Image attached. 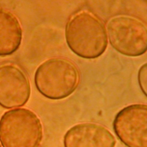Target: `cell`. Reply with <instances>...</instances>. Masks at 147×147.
<instances>
[{
	"label": "cell",
	"mask_w": 147,
	"mask_h": 147,
	"mask_svg": "<svg viewBox=\"0 0 147 147\" xmlns=\"http://www.w3.org/2000/svg\"><path fill=\"white\" fill-rule=\"evenodd\" d=\"M138 82L141 91L147 97V63L142 65L138 70Z\"/></svg>",
	"instance_id": "cell-9"
},
{
	"label": "cell",
	"mask_w": 147,
	"mask_h": 147,
	"mask_svg": "<svg viewBox=\"0 0 147 147\" xmlns=\"http://www.w3.org/2000/svg\"><path fill=\"white\" fill-rule=\"evenodd\" d=\"M30 95L28 78L17 67L6 64L0 67V106L11 109L25 105Z\"/></svg>",
	"instance_id": "cell-6"
},
{
	"label": "cell",
	"mask_w": 147,
	"mask_h": 147,
	"mask_svg": "<svg viewBox=\"0 0 147 147\" xmlns=\"http://www.w3.org/2000/svg\"><path fill=\"white\" fill-rule=\"evenodd\" d=\"M64 147H115L116 140L103 125L81 123L71 127L63 138Z\"/></svg>",
	"instance_id": "cell-7"
},
{
	"label": "cell",
	"mask_w": 147,
	"mask_h": 147,
	"mask_svg": "<svg viewBox=\"0 0 147 147\" xmlns=\"http://www.w3.org/2000/svg\"><path fill=\"white\" fill-rule=\"evenodd\" d=\"M0 147H1V145H0Z\"/></svg>",
	"instance_id": "cell-10"
},
{
	"label": "cell",
	"mask_w": 147,
	"mask_h": 147,
	"mask_svg": "<svg viewBox=\"0 0 147 147\" xmlns=\"http://www.w3.org/2000/svg\"><path fill=\"white\" fill-rule=\"evenodd\" d=\"M80 82L79 71L70 60L55 57L41 63L34 74L38 91L45 98L59 100L71 95Z\"/></svg>",
	"instance_id": "cell-2"
},
{
	"label": "cell",
	"mask_w": 147,
	"mask_h": 147,
	"mask_svg": "<svg viewBox=\"0 0 147 147\" xmlns=\"http://www.w3.org/2000/svg\"><path fill=\"white\" fill-rule=\"evenodd\" d=\"M113 127L127 147H147V105L133 104L123 108L116 114Z\"/></svg>",
	"instance_id": "cell-5"
},
{
	"label": "cell",
	"mask_w": 147,
	"mask_h": 147,
	"mask_svg": "<svg viewBox=\"0 0 147 147\" xmlns=\"http://www.w3.org/2000/svg\"><path fill=\"white\" fill-rule=\"evenodd\" d=\"M113 48L127 56L137 57L147 51V27L137 18L118 16L111 18L107 26Z\"/></svg>",
	"instance_id": "cell-4"
},
{
	"label": "cell",
	"mask_w": 147,
	"mask_h": 147,
	"mask_svg": "<svg viewBox=\"0 0 147 147\" xmlns=\"http://www.w3.org/2000/svg\"><path fill=\"white\" fill-rule=\"evenodd\" d=\"M65 36L69 49L87 59L101 56L107 46V34L102 21L87 11L74 14L65 26Z\"/></svg>",
	"instance_id": "cell-1"
},
{
	"label": "cell",
	"mask_w": 147,
	"mask_h": 147,
	"mask_svg": "<svg viewBox=\"0 0 147 147\" xmlns=\"http://www.w3.org/2000/svg\"><path fill=\"white\" fill-rule=\"evenodd\" d=\"M42 126L37 115L25 108L11 109L0 119V142L3 147H39Z\"/></svg>",
	"instance_id": "cell-3"
},
{
	"label": "cell",
	"mask_w": 147,
	"mask_h": 147,
	"mask_svg": "<svg viewBox=\"0 0 147 147\" xmlns=\"http://www.w3.org/2000/svg\"><path fill=\"white\" fill-rule=\"evenodd\" d=\"M22 30L17 18L0 8V56L10 55L20 47Z\"/></svg>",
	"instance_id": "cell-8"
}]
</instances>
